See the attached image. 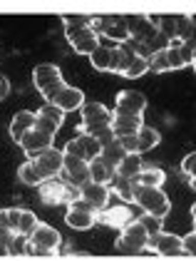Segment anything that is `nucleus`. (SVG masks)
<instances>
[{
	"instance_id": "nucleus-40",
	"label": "nucleus",
	"mask_w": 196,
	"mask_h": 261,
	"mask_svg": "<svg viewBox=\"0 0 196 261\" xmlns=\"http://www.w3.org/2000/svg\"><path fill=\"white\" fill-rule=\"evenodd\" d=\"M35 115H38V112H35ZM35 129H38V132H42V135H50V137H55L60 127L55 124V122L45 120V117H40V115H38V120H35Z\"/></svg>"
},
{
	"instance_id": "nucleus-27",
	"label": "nucleus",
	"mask_w": 196,
	"mask_h": 261,
	"mask_svg": "<svg viewBox=\"0 0 196 261\" xmlns=\"http://www.w3.org/2000/svg\"><path fill=\"white\" fill-rule=\"evenodd\" d=\"M137 140H139V154H144V152H152L159 142H161V135H159L154 127H147V124H144V127L139 129Z\"/></svg>"
},
{
	"instance_id": "nucleus-39",
	"label": "nucleus",
	"mask_w": 196,
	"mask_h": 261,
	"mask_svg": "<svg viewBox=\"0 0 196 261\" xmlns=\"http://www.w3.org/2000/svg\"><path fill=\"white\" fill-rule=\"evenodd\" d=\"M181 172L186 174V179H196V152H189L181 160Z\"/></svg>"
},
{
	"instance_id": "nucleus-19",
	"label": "nucleus",
	"mask_w": 196,
	"mask_h": 261,
	"mask_svg": "<svg viewBox=\"0 0 196 261\" xmlns=\"http://www.w3.org/2000/svg\"><path fill=\"white\" fill-rule=\"evenodd\" d=\"M152 246L157 249L159 256H166V259H172V256H184V246H181V239H179L177 234L161 231L157 239H152Z\"/></svg>"
},
{
	"instance_id": "nucleus-38",
	"label": "nucleus",
	"mask_w": 196,
	"mask_h": 261,
	"mask_svg": "<svg viewBox=\"0 0 196 261\" xmlns=\"http://www.w3.org/2000/svg\"><path fill=\"white\" fill-rule=\"evenodd\" d=\"M27 246H30V239H27V237L13 234V239H10V244H8L10 256H27Z\"/></svg>"
},
{
	"instance_id": "nucleus-36",
	"label": "nucleus",
	"mask_w": 196,
	"mask_h": 261,
	"mask_svg": "<svg viewBox=\"0 0 196 261\" xmlns=\"http://www.w3.org/2000/svg\"><path fill=\"white\" fill-rule=\"evenodd\" d=\"M147 72H149V60H144V58H137V55H134L132 65L127 67V72H124L122 77H127V80H139V77L147 75Z\"/></svg>"
},
{
	"instance_id": "nucleus-12",
	"label": "nucleus",
	"mask_w": 196,
	"mask_h": 261,
	"mask_svg": "<svg viewBox=\"0 0 196 261\" xmlns=\"http://www.w3.org/2000/svg\"><path fill=\"white\" fill-rule=\"evenodd\" d=\"M144 127V115H129V112H112V129L119 137H129V135H139V129Z\"/></svg>"
},
{
	"instance_id": "nucleus-2",
	"label": "nucleus",
	"mask_w": 196,
	"mask_h": 261,
	"mask_svg": "<svg viewBox=\"0 0 196 261\" xmlns=\"http://www.w3.org/2000/svg\"><path fill=\"white\" fill-rule=\"evenodd\" d=\"M82 122H79V135H92L97 137L107 127H112V112L102 102H87L82 110Z\"/></svg>"
},
{
	"instance_id": "nucleus-14",
	"label": "nucleus",
	"mask_w": 196,
	"mask_h": 261,
	"mask_svg": "<svg viewBox=\"0 0 196 261\" xmlns=\"http://www.w3.org/2000/svg\"><path fill=\"white\" fill-rule=\"evenodd\" d=\"M97 221H102L104 226H109V229H124L127 224H132L134 221V214H132V209L127 206V204H119V206H107L104 212H99Z\"/></svg>"
},
{
	"instance_id": "nucleus-46",
	"label": "nucleus",
	"mask_w": 196,
	"mask_h": 261,
	"mask_svg": "<svg viewBox=\"0 0 196 261\" xmlns=\"http://www.w3.org/2000/svg\"><path fill=\"white\" fill-rule=\"evenodd\" d=\"M191 219H194V226H196V204L191 206ZM194 231H196V229H194Z\"/></svg>"
},
{
	"instance_id": "nucleus-37",
	"label": "nucleus",
	"mask_w": 196,
	"mask_h": 261,
	"mask_svg": "<svg viewBox=\"0 0 196 261\" xmlns=\"http://www.w3.org/2000/svg\"><path fill=\"white\" fill-rule=\"evenodd\" d=\"M38 115H40V117H45V120L55 122L58 127H62V124H65V112L60 110L58 105H42V107L38 110Z\"/></svg>"
},
{
	"instance_id": "nucleus-42",
	"label": "nucleus",
	"mask_w": 196,
	"mask_h": 261,
	"mask_svg": "<svg viewBox=\"0 0 196 261\" xmlns=\"http://www.w3.org/2000/svg\"><path fill=\"white\" fill-rule=\"evenodd\" d=\"M181 246H184V256H196V231L186 234L181 239Z\"/></svg>"
},
{
	"instance_id": "nucleus-9",
	"label": "nucleus",
	"mask_w": 196,
	"mask_h": 261,
	"mask_svg": "<svg viewBox=\"0 0 196 261\" xmlns=\"http://www.w3.org/2000/svg\"><path fill=\"white\" fill-rule=\"evenodd\" d=\"M35 164L40 167V172L47 177V179H58L65 169V152L58 149V147H50L45 152H40L35 157Z\"/></svg>"
},
{
	"instance_id": "nucleus-24",
	"label": "nucleus",
	"mask_w": 196,
	"mask_h": 261,
	"mask_svg": "<svg viewBox=\"0 0 196 261\" xmlns=\"http://www.w3.org/2000/svg\"><path fill=\"white\" fill-rule=\"evenodd\" d=\"M164 181H166V174H164L161 169H157V167H144L142 174L134 179V184H139V187H152V189H161Z\"/></svg>"
},
{
	"instance_id": "nucleus-41",
	"label": "nucleus",
	"mask_w": 196,
	"mask_h": 261,
	"mask_svg": "<svg viewBox=\"0 0 196 261\" xmlns=\"http://www.w3.org/2000/svg\"><path fill=\"white\" fill-rule=\"evenodd\" d=\"M119 144L124 147V152H127V154H139V140H137V135L119 137Z\"/></svg>"
},
{
	"instance_id": "nucleus-4",
	"label": "nucleus",
	"mask_w": 196,
	"mask_h": 261,
	"mask_svg": "<svg viewBox=\"0 0 196 261\" xmlns=\"http://www.w3.org/2000/svg\"><path fill=\"white\" fill-rule=\"evenodd\" d=\"M149 244H152L149 234H147V231H144V226L134 219L132 224H127V226L119 231L117 251H119V254H124V256H139V254H142Z\"/></svg>"
},
{
	"instance_id": "nucleus-15",
	"label": "nucleus",
	"mask_w": 196,
	"mask_h": 261,
	"mask_svg": "<svg viewBox=\"0 0 196 261\" xmlns=\"http://www.w3.org/2000/svg\"><path fill=\"white\" fill-rule=\"evenodd\" d=\"M109 197H112V192H109V187H102V184H95V181H90V184H85L82 189H79V199L87 201L92 209H97V212H104L107 206H109Z\"/></svg>"
},
{
	"instance_id": "nucleus-13",
	"label": "nucleus",
	"mask_w": 196,
	"mask_h": 261,
	"mask_svg": "<svg viewBox=\"0 0 196 261\" xmlns=\"http://www.w3.org/2000/svg\"><path fill=\"white\" fill-rule=\"evenodd\" d=\"M115 110L117 112H129V115H142L147 110V97L137 90H122L115 95Z\"/></svg>"
},
{
	"instance_id": "nucleus-6",
	"label": "nucleus",
	"mask_w": 196,
	"mask_h": 261,
	"mask_svg": "<svg viewBox=\"0 0 196 261\" xmlns=\"http://www.w3.org/2000/svg\"><path fill=\"white\" fill-rule=\"evenodd\" d=\"M92 30L97 35H104L117 45H127L132 40L129 38V28H127V18L122 15H95L92 20Z\"/></svg>"
},
{
	"instance_id": "nucleus-47",
	"label": "nucleus",
	"mask_w": 196,
	"mask_h": 261,
	"mask_svg": "<svg viewBox=\"0 0 196 261\" xmlns=\"http://www.w3.org/2000/svg\"><path fill=\"white\" fill-rule=\"evenodd\" d=\"M191 55H194V60H191V67H194V70H196V47H194V50H191Z\"/></svg>"
},
{
	"instance_id": "nucleus-48",
	"label": "nucleus",
	"mask_w": 196,
	"mask_h": 261,
	"mask_svg": "<svg viewBox=\"0 0 196 261\" xmlns=\"http://www.w3.org/2000/svg\"><path fill=\"white\" fill-rule=\"evenodd\" d=\"M189 187H191V189L196 192V179H189Z\"/></svg>"
},
{
	"instance_id": "nucleus-1",
	"label": "nucleus",
	"mask_w": 196,
	"mask_h": 261,
	"mask_svg": "<svg viewBox=\"0 0 196 261\" xmlns=\"http://www.w3.org/2000/svg\"><path fill=\"white\" fill-rule=\"evenodd\" d=\"M33 85L40 90V95L45 97V105H52L58 92L65 87V77H62V70L52 62H42L33 70Z\"/></svg>"
},
{
	"instance_id": "nucleus-33",
	"label": "nucleus",
	"mask_w": 196,
	"mask_h": 261,
	"mask_svg": "<svg viewBox=\"0 0 196 261\" xmlns=\"http://www.w3.org/2000/svg\"><path fill=\"white\" fill-rule=\"evenodd\" d=\"M40 226V221L38 217L33 214V212H27V209H22V217H20V224H18V231L15 234H22V237H33L35 234V229Z\"/></svg>"
},
{
	"instance_id": "nucleus-25",
	"label": "nucleus",
	"mask_w": 196,
	"mask_h": 261,
	"mask_svg": "<svg viewBox=\"0 0 196 261\" xmlns=\"http://www.w3.org/2000/svg\"><path fill=\"white\" fill-rule=\"evenodd\" d=\"M142 169H144L142 157H139V154H127V157L122 160V164L117 167V174L124 177V179H137L139 174H142Z\"/></svg>"
},
{
	"instance_id": "nucleus-23",
	"label": "nucleus",
	"mask_w": 196,
	"mask_h": 261,
	"mask_svg": "<svg viewBox=\"0 0 196 261\" xmlns=\"http://www.w3.org/2000/svg\"><path fill=\"white\" fill-rule=\"evenodd\" d=\"M134 60V50L132 47H127V45H117V47H112V70L109 72H115V75H124L127 72V67L132 65Z\"/></svg>"
},
{
	"instance_id": "nucleus-22",
	"label": "nucleus",
	"mask_w": 196,
	"mask_h": 261,
	"mask_svg": "<svg viewBox=\"0 0 196 261\" xmlns=\"http://www.w3.org/2000/svg\"><path fill=\"white\" fill-rule=\"evenodd\" d=\"M18 179L22 181V184H27V187H42V184L47 181V177L40 172V167L35 164V160H27L18 167Z\"/></svg>"
},
{
	"instance_id": "nucleus-18",
	"label": "nucleus",
	"mask_w": 196,
	"mask_h": 261,
	"mask_svg": "<svg viewBox=\"0 0 196 261\" xmlns=\"http://www.w3.org/2000/svg\"><path fill=\"white\" fill-rule=\"evenodd\" d=\"M52 105H58L62 112H75V110H82L87 102H85V92H82V90L65 85V87L58 92V97H55Z\"/></svg>"
},
{
	"instance_id": "nucleus-44",
	"label": "nucleus",
	"mask_w": 196,
	"mask_h": 261,
	"mask_svg": "<svg viewBox=\"0 0 196 261\" xmlns=\"http://www.w3.org/2000/svg\"><path fill=\"white\" fill-rule=\"evenodd\" d=\"M10 239H13V231L5 229V226H0V241H3V244H10Z\"/></svg>"
},
{
	"instance_id": "nucleus-16",
	"label": "nucleus",
	"mask_w": 196,
	"mask_h": 261,
	"mask_svg": "<svg viewBox=\"0 0 196 261\" xmlns=\"http://www.w3.org/2000/svg\"><path fill=\"white\" fill-rule=\"evenodd\" d=\"M52 142H55V137L42 135V132H38V129H33V132H27V135L20 140V149L27 154V160H35L40 152H45V149L55 147Z\"/></svg>"
},
{
	"instance_id": "nucleus-35",
	"label": "nucleus",
	"mask_w": 196,
	"mask_h": 261,
	"mask_svg": "<svg viewBox=\"0 0 196 261\" xmlns=\"http://www.w3.org/2000/svg\"><path fill=\"white\" fill-rule=\"evenodd\" d=\"M95 15H62V25H65V33L67 30H79V28H92Z\"/></svg>"
},
{
	"instance_id": "nucleus-43",
	"label": "nucleus",
	"mask_w": 196,
	"mask_h": 261,
	"mask_svg": "<svg viewBox=\"0 0 196 261\" xmlns=\"http://www.w3.org/2000/svg\"><path fill=\"white\" fill-rule=\"evenodd\" d=\"M8 95H10V82H8V77L0 75V100H5Z\"/></svg>"
},
{
	"instance_id": "nucleus-7",
	"label": "nucleus",
	"mask_w": 196,
	"mask_h": 261,
	"mask_svg": "<svg viewBox=\"0 0 196 261\" xmlns=\"http://www.w3.org/2000/svg\"><path fill=\"white\" fill-rule=\"evenodd\" d=\"M40 189V199L42 204H47V206H58V204H65V206H70L72 201L79 199V189L75 187H70L67 181H60V179H47Z\"/></svg>"
},
{
	"instance_id": "nucleus-10",
	"label": "nucleus",
	"mask_w": 196,
	"mask_h": 261,
	"mask_svg": "<svg viewBox=\"0 0 196 261\" xmlns=\"http://www.w3.org/2000/svg\"><path fill=\"white\" fill-rule=\"evenodd\" d=\"M67 42L72 45V50L79 55H92L99 47V35L92 28H79V30H67Z\"/></svg>"
},
{
	"instance_id": "nucleus-20",
	"label": "nucleus",
	"mask_w": 196,
	"mask_h": 261,
	"mask_svg": "<svg viewBox=\"0 0 196 261\" xmlns=\"http://www.w3.org/2000/svg\"><path fill=\"white\" fill-rule=\"evenodd\" d=\"M35 120H38V115H35V112H30V110L18 112V115L13 117V122H10V137L20 144V140H22L27 132H33V129H35Z\"/></svg>"
},
{
	"instance_id": "nucleus-34",
	"label": "nucleus",
	"mask_w": 196,
	"mask_h": 261,
	"mask_svg": "<svg viewBox=\"0 0 196 261\" xmlns=\"http://www.w3.org/2000/svg\"><path fill=\"white\" fill-rule=\"evenodd\" d=\"M20 217H22V209L18 206H10V209H0V226L10 229L13 234L18 231V224H20Z\"/></svg>"
},
{
	"instance_id": "nucleus-3",
	"label": "nucleus",
	"mask_w": 196,
	"mask_h": 261,
	"mask_svg": "<svg viewBox=\"0 0 196 261\" xmlns=\"http://www.w3.org/2000/svg\"><path fill=\"white\" fill-rule=\"evenodd\" d=\"M134 187H137V189H134V201H137V206L144 214H152V217H159V219H164V217L169 214L172 201H169V197H166L161 189L139 187V184H134Z\"/></svg>"
},
{
	"instance_id": "nucleus-17",
	"label": "nucleus",
	"mask_w": 196,
	"mask_h": 261,
	"mask_svg": "<svg viewBox=\"0 0 196 261\" xmlns=\"http://www.w3.org/2000/svg\"><path fill=\"white\" fill-rule=\"evenodd\" d=\"M127 28H129V38L134 42H147L154 33V22L149 20V15H129L127 18Z\"/></svg>"
},
{
	"instance_id": "nucleus-31",
	"label": "nucleus",
	"mask_w": 196,
	"mask_h": 261,
	"mask_svg": "<svg viewBox=\"0 0 196 261\" xmlns=\"http://www.w3.org/2000/svg\"><path fill=\"white\" fill-rule=\"evenodd\" d=\"M159 33H161L166 40H179L177 15H159Z\"/></svg>"
},
{
	"instance_id": "nucleus-21",
	"label": "nucleus",
	"mask_w": 196,
	"mask_h": 261,
	"mask_svg": "<svg viewBox=\"0 0 196 261\" xmlns=\"http://www.w3.org/2000/svg\"><path fill=\"white\" fill-rule=\"evenodd\" d=\"M115 177H117V169H115L112 164H107L102 157H97V160L90 162V181L102 184V187H109Z\"/></svg>"
},
{
	"instance_id": "nucleus-32",
	"label": "nucleus",
	"mask_w": 196,
	"mask_h": 261,
	"mask_svg": "<svg viewBox=\"0 0 196 261\" xmlns=\"http://www.w3.org/2000/svg\"><path fill=\"white\" fill-rule=\"evenodd\" d=\"M137 221L144 226V231L149 234V239H157L159 234L164 231V219H159V217H152V214H142L137 217Z\"/></svg>"
},
{
	"instance_id": "nucleus-29",
	"label": "nucleus",
	"mask_w": 196,
	"mask_h": 261,
	"mask_svg": "<svg viewBox=\"0 0 196 261\" xmlns=\"http://www.w3.org/2000/svg\"><path fill=\"white\" fill-rule=\"evenodd\" d=\"M99 157L117 169L119 164H122V160L127 157V152H124V147L119 144V140H115V142H109V144H104V147H102V154H99Z\"/></svg>"
},
{
	"instance_id": "nucleus-5",
	"label": "nucleus",
	"mask_w": 196,
	"mask_h": 261,
	"mask_svg": "<svg viewBox=\"0 0 196 261\" xmlns=\"http://www.w3.org/2000/svg\"><path fill=\"white\" fill-rule=\"evenodd\" d=\"M62 244V237L55 226L50 224H40L35 234L30 237V246H27V256H55Z\"/></svg>"
},
{
	"instance_id": "nucleus-45",
	"label": "nucleus",
	"mask_w": 196,
	"mask_h": 261,
	"mask_svg": "<svg viewBox=\"0 0 196 261\" xmlns=\"http://www.w3.org/2000/svg\"><path fill=\"white\" fill-rule=\"evenodd\" d=\"M8 256H10V249H8V244L0 241V259H8Z\"/></svg>"
},
{
	"instance_id": "nucleus-30",
	"label": "nucleus",
	"mask_w": 196,
	"mask_h": 261,
	"mask_svg": "<svg viewBox=\"0 0 196 261\" xmlns=\"http://www.w3.org/2000/svg\"><path fill=\"white\" fill-rule=\"evenodd\" d=\"M77 142H79V147H82V152H85L87 164H90L92 160H97L99 154H102V144H99L92 135H77Z\"/></svg>"
},
{
	"instance_id": "nucleus-28",
	"label": "nucleus",
	"mask_w": 196,
	"mask_h": 261,
	"mask_svg": "<svg viewBox=\"0 0 196 261\" xmlns=\"http://www.w3.org/2000/svg\"><path fill=\"white\" fill-rule=\"evenodd\" d=\"M90 62H92V67L99 70V72H109V70H112V47L99 45L97 50L90 55Z\"/></svg>"
},
{
	"instance_id": "nucleus-11",
	"label": "nucleus",
	"mask_w": 196,
	"mask_h": 261,
	"mask_svg": "<svg viewBox=\"0 0 196 261\" xmlns=\"http://www.w3.org/2000/svg\"><path fill=\"white\" fill-rule=\"evenodd\" d=\"M62 179L67 181L70 187H75V189H82L85 184H90V164H87V162H82V160L65 157Z\"/></svg>"
},
{
	"instance_id": "nucleus-26",
	"label": "nucleus",
	"mask_w": 196,
	"mask_h": 261,
	"mask_svg": "<svg viewBox=\"0 0 196 261\" xmlns=\"http://www.w3.org/2000/svg\"><path fill=\"white\" fill-rule=\"evenodd\" d=\"M134 189H137V187H134V179H124V177H119V174L112 179V184H109V192L117 194L119 199L127 201V204L134 201Z\"/></svg>"
},
{
	"instance_id": "nucleus-8",
	"label": "nucleus",
	"mask_w": 196,
	"mask_h": 261,
	"mask_svg": "<svg viewBox=\"0 0 196 261\" xmlns=\"http://www.w3.org/2000/svg\"><path fill=\"white\" fill-rule=\"evenodd\" d=\"M99 212L97 209H92L87 201H72L70 206H67V212H65V224L70 226V229H77V231H87V229H92L95 226V221H97Z\"/></svg>"
}]
</instances>
